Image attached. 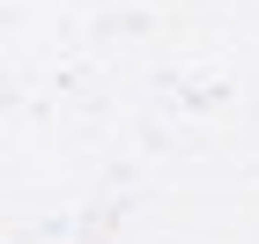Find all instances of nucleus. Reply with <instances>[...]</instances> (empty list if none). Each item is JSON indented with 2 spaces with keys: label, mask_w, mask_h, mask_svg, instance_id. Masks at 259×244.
<instances>
[]
</instances>
